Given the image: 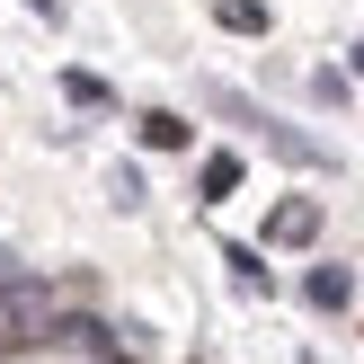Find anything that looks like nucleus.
I'll use <instances>...</instances> for the list:
<instances>
[{"label": "nucleus", "instance_id": "obj_8", "mask_svg": "<svg viewBox=\"0 0 364 364\" xmlns=\"http://www.w3.org/2000/svg\"><path fill=\"white\" fill-rule=\"evenodd\" d=\"M355 71H364V53H355Z\"/></svg>", "mask_w": 364, "mask_h": 364}, {"label": "nucleus", "instance_id": "obj_4", "mask_svg": "<svg viewBox=\"0 0 364 364\" xmlns=\"http://www.w3.org/2000/svg\"><path fill=\"white\" fill-rule=\"evenodd\" d=\"M196 187H205V205H223V196L240 187V151H213L205 169H196Z\"/></svg>", "mask_w": 364, "mask_h": 364}, {"label": "nucleus", "instance_id": "obj_7", "mask_svg": "<svg viewBox=\"0 0 364 364\" xmlns=\"http://www.w3.org/2000/svg\"><path fill=\"white\" fill-rule=\"evenodd\" d=\"M223 267H231V276H240V284H249V294H267V267H258V249H231V258H223Z\"/></svg>", "mask_w": 364, "mask_h": 364}, {"label": "nucleus", "instance_id": "obj_3", "mask_svg": "<svg viewBox=\"0 0 364 364\" xmlns=\"http://www.w3.org/2000/svg\"><path fill=\"white\" fill-rule=\"evenodd\" d=\"M302 294H311V311H347V302H355V276H347V267H311Z\"/></svg>", "mask_w": 364, "mask_h": 364}, {"label": "nucleus", "instance_id": "obj_2", "mask_svg": "<svg viewBox=\"0 0 364 364\" xmlns=\"http://www.w3.org/2000/svg\"><path fill=\"white\" fill-rule=\"evenodd\" d=\"M134 134H142V151H187L196 124H187V116H169V107H151V116H134Z\"/></svg>", "mask_w": 364, "mask_h": 364}, {"label": "nucleus", "instance_id": "obj_6", "mask_svg": "<svg viewBox=\"0 0 364 364\" xmlns=\"http://www.w3.org/2000/svg\"><path fill=\"white\" fill-rule=\"evenodd\" d=\"M63 98L71 107H107V80H98V71H63Z\"/></svg>", "mask_w": 364, "mask_h": 364}, {"label": "nucleus", "instance_id": "obj_1", "mask_svg": "<svg viewBox=\"0 0 364 364\" xmlns=\"http://www.w3.org/2000/svg\"><path fill=\"white\" fill-rule=\"evenodd\" d=\"M267 240H276V249H302V240H320V205H311V196H284V205L267 213Z\"/></svg>", "mask_w": 364, "mask_h": 364}, {"label": "nucleus", "instance_id": "obj_5", "mask_svg": "<svg viewBox=\"0 0 364 364\" xmlns=\"http://www.w3.org/2000/svg\"><path fill=\"white\" fill-rule=\"evenodd\" d=\"M213 18L231 36H267V0H213Z\"/></svg>", "mask_w": 364, "mask_h": 364}]
</instances>
